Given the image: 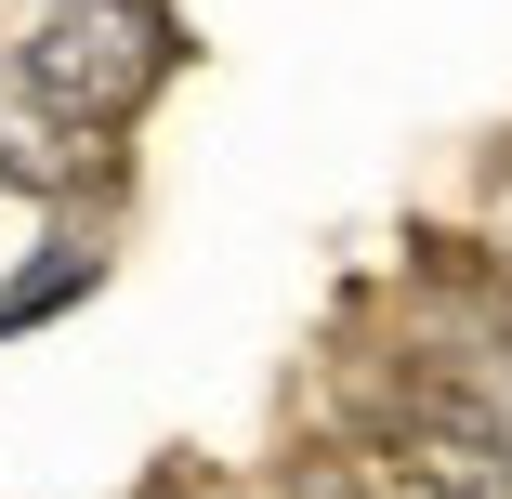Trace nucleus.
Listing matches in <instances>:
<instances>
[{"mask_svg": "<svg viewBox=\"0 0 512 499\" xmlns=\"http://www.w3.org/2000/svg\"><path fill=\"white\" fill-rule=\"evenodd\" d=\"M171 66H184V14H171V0H53V14L0 53L14 106L53 119V132H79V145L132 132Z\"/></svg>", "mask_w": 512, "mask_h": 499, "instance_id": "obj_1", "label": "nucleus"}, {"mask_svg": "<svg viewBox=\"0 0 512 499\" xmlns=\"http://www.w3.org/2000/svg\"><path fill=\"white\" fill-rule=\"evenodd\" d=\"M92 289H106V237H92V224H66L14 289H0V342H14V329H40V316H66V303H92Z\"/></svg>", "mask_w": 512, "mask_h": 499, "instance_id": "obj_2", "label": "nucleus"}, {"mask_svg": "<svg viewBox=\"0 0 512 499\" xmlns=\"http://www.w3.org/2000/svg\"><path fill=\"white\" fill-rule=\"evenodd\" d=\"M276 499H381V486H368L355 460H289V473H276Z\"/></svg>", "mask_w": 512, "mask_h": 499, "instance_id": "obj_3", "label": "nucleus"}, {"mask_svg": "<svg viewBox=\"0 0 512 499\" xmlns=\"http://www.w3.org/2000/svg\"><path fill=\"white\" fill-rule=\"evenodd\" d=\"M171 499H237V486H171Z\"/></svg>", "mask_w": 512, "mask_h": 499, "instance_id": "obj_4", "label": "nucleus"}]
</instances>
